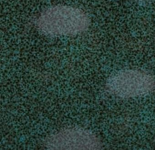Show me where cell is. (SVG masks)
Returning <instances> with one entry per match:
<instances>
[{
	"mask_svg": "<svg viewBox=\"0 0 155 150\" xmlns=\"http://www.w3.org/2000/svg\"><path fill=\"white\" fill-rule=\"evenodd\" d=\"M90 19L81 10L68 6H56L43 12L37 21L42 32L52 36H74L86 31Z\"/></svg>",
	"mask_w": 155,
	"mask_h": 150,
	"instance_id": "1",
	"label": "cell"
},
{
	"mask_svg": "<svg viewBox=\"0 0 155 150\" xmlns=\"http://www.w3.org/2000/svg\"><path fill=\"white\" fill-rule=\"evenodd\" d=\"M107 87L114 95L130 98L146 95L155 88V81L150 75L138 70L120 71L107 81Z\"/></svg>",
	"mask_w": 155,
	"mask_h": 150,
	"instance_id": "2",
	"label": "cell"
},
{
	"mask_svg": "<svg viewBox=\"0 0 155 150\" xmlns=\"http://www.w3.org/2000/svg\"><path fill=\"white\" fill-rule=\"evenodd\" d=\"M63 147L69 149H96L101 147V142L94 135L82 130L67 131L62 135Z\"/></svg>",
	"mask_w": 155,
	"mask_h": 150,
	"instance_id": "3",
	"label": "cell"
}]
</instances>
